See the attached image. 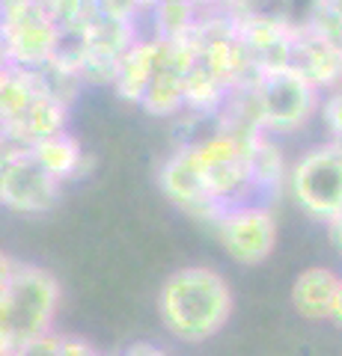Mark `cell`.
<instances>
[{
	"label": "cell",
	"instance_id": "obj_1",
	"mask_svg": "<svg viewBox=\"0 0 342 356\" xmlns=\"http://www.w3.org/2000/svg\"><path fill=\"white\" fill-rule=\"evenodd\" d=\"M158 312L173 339L200 344L226 327L233 315V291L212 267H185L164 282Z\"/></svg>",
	"mask_w": 342,
	"mask_h": 356
},
{
	"label": "cell",
	"instance_id": "obj_2",
	"mask_svg": "<svg viewBox=\"0 0 342 356\" xmlns=\"http://www.w3.org/2000/svg\"><path fill=\"white\" fill-rule=\"evenodd\" d=\"M60 306V285L57 280L33 264H21L13 288L0 300V336H6L21 353L51 332L54 315Z\"/></svg>",
	"mask_w": 342,
	"mask_h": 356
},
{
	"label": "cell",
	"instance_id": "obj_3",
	"mask_svg": "<svg viewBox=\"0 0 342 356\" xmlns=\"http://www.w3.org/2000/svg\"><path fill=\"white\" fill-rule=\"evenodd\" d=\"M60 42L63 36L42 0H0V48L13 69H45Z\"/></svg>",
	"mask_w": 342,
	"mask_h": 356
},
{
	"label": "cell",
	"instance_id": "obj_4",
	"mask_svg": "<svg viewBox=\"0 0 342 356\" xmlns=\"http://www.w3.org/2000/svg\"><path fill=\"white\" fill-rule=\"evenodd\" d=\"M253 110L265 134H292L304 128L316 113L322 92L310 86L297 72H265L250 83Z\"/></svg>",
	"mask_w": 342,
	"mask_h": 356
},
{
	"label": "cell",
	"instance_id": "obj_5",
	"mask_svg": "<svg viewBox=\"0 0 342 356\" xmlns=\"http://www.w3.org/2000/svg\"><path fill=\"white\" fill-rule=\"evenodd\" d=\"M289 187L310 217H334L342 208V154L330 143L310 149L292 166Z\"/></svg>",
	"mask_w": 342,
	"mask_h": 356
},
{
	"label": "cell",
	"instance_id": "obj_6",
	"mask_svg": "<svg viewBox=\"0 0 342 356\" xmlns=\"http://www.w3.org/2000/svg\"><path fill=\"white\" fill-rule=\"evenodd\" d=\"M215 226L229 259L244 267L262 264L274 252V243H277V220H274V211L265 205H229L220 211Z\"/></svg>",
	"mask_w": 342,
	"mask_h": 356
},
{
	"label": "cell",
	"instance_id": "obj_7",
	"mask_svg": "<svg viewBox=\"0 0 342 356\" xmlns=\"http://www.w3.org/2000/svg\"><path fill=\"white\" fill-rule=\"evenodd\" d=\"M60 202V181L33 161L27 149H18L0 170V205L13 214H45Z\"/></svg>",
	"mask_w": 342,
	"mask_h": 356
},
{
	"label": "cell",
	"instance_id": "obj_8",
	"mask_svg": "<svg viewBox=\"0 0 342 356\" xmlns=\"http://www.w3.org/2000/svg\"><path fill=\"white\" fill-rule=\"evenodd\" d=\"M289 69L297 72L310 86L336 89L342 86V54L330 44L322 33L313 27H295L292 33V51H289Z\"/></svg>",
	"mask_w": 342,
	"mask_h": 356
},
{
	"label": "cell",
	"instance_id": "obj_9",
	"mask_svg": "<svg viewBox=\"0 0 342 356\" xmlns=\"http://www.w3.org/2000/svg\"><path fill=\"white\" fill-rule=\"evenodd\" d=\"M65 125H69V104H63L45 86V81H42V89L33 95V102L21 110L13 122L0 125V131H3L15 146L30 149L33 143L45 140L51 134L65 131Z\"/></svg>",
	"mask_w": 342,
	"mask_h": 356
},
{
	"label": "cell",
	"instance_id": "obj_10",
	"mask_svg": "<svg viewBox=\"0 0 342 356\" xmlns=\"http://www.w3.org/2000/svg\"><path fill=\"white\" fill-rule=\"evenodd\" d=\"M161 60V39L155 36H140L125 48V54L116 63V74H114V86L116 95L128 104H140V95L146 83L152 81V74L158 69Z\"/></svg>",
	"mask_w": 342,
	"mask_h": 356
},
{
	"label": "cell",
	"instance_id": "obj_11",
	"mask_svg": "<svg viewBox=\"0 0 342 356\" xmlns=\"http://www.w3.org/2000/svg\"><path fill=\"white\" fill-rule=\"evenodd\" d=\"M27 152L33 154V161H36L51 178H57L60 184L69 181V178H78L84 172V161H86L84 146L69 131L51 134V137L33 143Z\"/></svg>",
	"mask_w": 342,
	"mask_h": 356
},
{
	"label": "cell",
	"instance_id": "obj_12",
	"mask_svg": "<svg viewBox=\"0 0 342 356\" xmlns=\"http://www.w3.org/2000/svg\"><path fill=\"white\" fill-rule=\"evenodd\" d=\"M339 276L327 267H310L295 280L292 285V303L297 315L306 321H327L330 303H334Z\"/></svg>",
	"mask_w": 342,
	"mask_h": 356
},
{
	"label": "cell",
	"instance_id": "obj_13",
	"mask_svg": "<svg viewBox=\"0 0 342 356\" xmlns=\"http://www.w3.org/2000/svg\"><path fill=\"white\" fill-rule=\"evenodd\" d=\"M164 48V42H161ZM140 107L152 116H179L185 110V74L176 72L173 65L158 60V69L152 74V81L146 83L140 95Z\"/></svg>",
	"mask_w": 342,
	"mask_h": 356
},
{
	"label": "cell",
	"instance_id": "obj_14",
	"mask_svg": "<svg viewBox=\"0 0 342 356\" xmlns=\"http://www.w3.org/2000/svg\"><path fill=\"white\" fill-rule=\"evenodd\" d=\"M203 6L196 0H158L143 18H149V36L164 42H182L194 33Z\"/></svg>",
	"mask_w": 342,
	"mask_h": 356
},
{
	"label": "cell",
	"instance_id": "obj_15",
	"mask_svg": "<svg viewBox=\"0 0 342 356\" xmlns=\"http://www.w3.org/2000/svg\"><path fill=\"white\" fill-rule=\"evenodd\" d=\"M247 166H250V184L253 193H277L280 184L286 181V166L283 154L274 146L271 134L259 131L247 146Z\"/></svg>",
	"mask_w": 342,
	"mask_h": 356
},
{
	"label": "cell",
	"instance_id": "obj_16",
	"mask_svg": "<svg viewBox=\"0 0 342 356\" xmlns=\"http://www.w3.org/2000/svg\"><path fill=\"white\" fill-rule=\"evenodd\" d=\"M229 89L196 60L185 74V110L200 113L205 119H215L226 104Z\"/></svg>",
	"mask_w": 342,
	"mask_h": 356
},
{
	"label": "cell",
	"instance_id": "obj_17",
	"mask_svg": "<svg viewBox=\"0 0 342 356\" xmlns=\"http://www.w3.org/2000/svg\"><path fill=\"white\" fill-rule=\"evenodd\" d=\"M42 6L63 39H81V33L95 15V0H42Z\"/></svg>",
	"mask_w": 342,
	"mask_h": 356
},
{
	"label": "cell",
	"instance_id": "obj_18",
	"mask_svg": "<svg viewBox=\"0 0 342 356\" xmlns=\"http://www.w3.org/2000/svg\"><path fill=\"white\" fill-rule=\"evenodd\" d=\"M318 113H322V122L327 125L330 137L342 134V86L327 89V98L318 102Z\"/></svg>",
	"mask_w": 342,
	"mask_h": 356
},
{
	"label": "cell",
	"instance_id": "obj_19",
	"mask_svg": "<svg viewBox=\"0 0 342 356\" xmlns=\"http://www.w3.org/2000/svg\"><path fill=\"white\" fill-rule=\"evenodd\" d=\"M18 267H21V261H15L13 255H6L3 250H0V300H3V297H6V291L13 288Z\"/></svg>",
	"mask_w": 342,
	"mask_h": 356
},
{
	"label": "cell",
	"instance_id": "obj_20",
	"mask_svg": "<svg viewBox=\"0 0 342 356\" xmlns=\"http://www.w3.org/2000/svg\"><path fill=\"white\" fill-rule=\"evenodd\" d=\"M327 238H330V247H334L342 255V208L336 211L334 217H327Z\"/></svg>",
	"mask_w": 342,
	"mask_h": 356
},
{
	"label": "cell",
	"instance_id": "obj_21",
	"mask_svg": "<svg viewBox=\"0 0 342 356\" xmlns=\"http://www.w3.org/2000/svg\"><path fill=\"white\" fill-rule=\"evenodd\" d=\"M18 149H21V146H15V143L9 140L3 131H0V170H3V166L9 163V158H13V154H15Z\"/></svg>",
	"mask_w": 342,
	"mask_h": 356
},
{
	"label": "cell",
	"instance_id": "obj_22",
	"mask_svg": "<svg viewBox=\"0 0 342 356\" xmlns=\"http://www.w3.org/2000/svg\"><path fill=\"white\" fill-rule=\"evenodd\" d=\"M327 321H334L336 327H342V280H339V285H336V294H334V303H330Z\"/></svg>",
	"mask_w": 342,
	"mask_h": 356
},
{
	"label": "cell",
	"instance_id": "obj_23",
	"mask_svg": "<svg viewBox=\"0 0 342 356\" xmlns=\"http://www.w3.org/2000/svg\"><path fill=\"white\" fill-rule=\"evenodd\" d=\"M0 356H18V350H15V344L9 341L6 336H0Z\"/></svg>",
	"mask_w": 342,
	"mask_h": 356
},
{
	"label": "cell",
	"instance_id": "obj_24",
	"mask_svg": "<svg viewBox=\"0 0 342 356\" xmlns=\"http://www.w3.org/2000/svg\"><path fill=\"white\" fill-rule=\"evenodd\" d=\"M131 3H134V6L140 9V15H146V13H149V9H152V6H155V3H158V0H131Z\"/></svg>",
	"mask_w": 342,
	"mask_h": 356
},
{
	"label": "cell",
	"instance_id": "obj_25",
	"mask_svg": "<svg viewBox=\"0 0 342 356\" xmlns=\"http://www.w3.org/2000/svg\"><path fill=\"white\" fill-rule=\"evenodd\" d=\"M330 146H334L342 154V134H334V137H330Z\"/></svg>",
	"mask_w": 342,
	"mask_h": 356
},
{
	"label": "cell",
	"instance_id": "obj_26",
	"mask_svg": "<svg viewBox=\"0 0 342 356\" xmlns=\"http://www.w3.org/2000/svg\"><path fill=\"white\" fill-rule=\"evenodd\" d=\"M9 69H13V65H9ZM9 69H6V72H0V86H3V81H6V74H9Z\"/></svg>",
	"mask_w": 342,
	"mask_h": 356
},
{
	"label": "cell",
	"instance_id": "obj_27",
	"mask_svg": "<svg viewBox=\"0 0 342 356\" xmlns=\"http://www.w3.org/2000/svg\"><path fill=\"white\" fill-rule=\"evenodd\" d=\"M93 356H98V353H93Z\"/></svg>",
	"mask_w": 342,
	"mask_h": 356
}]
</instances>
